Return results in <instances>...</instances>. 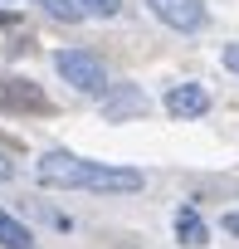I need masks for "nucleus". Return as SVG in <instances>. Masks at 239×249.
Returning <instances> with one entry per match:
<instances>
[{
	"label": "nucleus",
	"mask_w": 239,
	"mask_h": 249,
	"mask_svg": "<svg viewBox=\"0 0 239 249\" xmlns=\"http://www.w3.org/2000/svg\"><path fill=\"white\" fill-rule=\"evenodd\" d=\"M34 181L49 186V191H93V196H132V191L147 186V176L132 171V166L88 161V157L64 152V147H54L34 161Z\"/></svg>",
	"instance_id": "f257e3e1"
},
{
	"label": "nucleus",
	"mask_w": 239,
	"mask_h": 249,
	"mask_svg": "<svg viewBox=\"0 0 239 249\" xmlns=\"http://www.w3.org/2000/svg\"><path fill=\"white\" fill-rule=\"evenodd\" d=\"M54 69H59L64 83H73V88L88 93V98H102V93H107V69H102V59L88 54V49H59V54H54Z\"/></svg>",
	"instance_id": "f03ea898"
},
{
	"label": "nucleus",
	"mask_w": 239,
	"mask_h": 249,
	"mask_svg": "<svg viewBox=\"0 0 239 249\" xmlns=\"http://www.w3.org/2000/svg\"><path fill=\"white\" fill-rule=\"evenodd\" d=\"M152 5V15L161 20V25H171V30H181V35H195V30H205V5L200 0H147Z\"/></svg>",
	"instance_id": "7ed1b4c3"
},
{
	"label": "nucleus",
	"mask_w": 239,
	"mask_h": 249,
	"mask_svg": "<svg viewBox=\"0 0 239 249\" xmlns=\"http://www.w3.org/2000/svg\"><path fill=\"white\" fill-rule=\"evenodd\" d=\"M0 107L5 112H54L44 88H34L30 78H0Z\"/></svg>",
	"instance_id": "20e7f679"
},
{
	"label": "nucleus",
	"mask_w": 239,
	"mask_h": 249,
	"mask_svg": "<svg viewBox=\"0 0 239 249\" xmlns=\"http://www.w3.org/2000/svg\"><path fill=\"white\" fill-rule=\"evenodd\" d=\"M205 107H210V88L205 83H176L166 93V112L171 117H200Z\"/></svg>",
	"instance_id": "39448f33"
},
{
	"label": "nucleus",
	"mask_w": 239,
	"mask_h": 249,
	"mask_svg": "<svg viewBox=\"0 0 239 249\" xmlns=\"http://www.w3.org/2000/svg\"><path fill=\"white\" fill-rule=\"evenodd\" d=\"M147 107H152V103H147V93H142L137 83H127L122 93H107V98H102V117H107V122H122V117H142Z\"/></svg>",
	"instance_id": "423d86ee"
},
{
	"label": "nucleus",
	"mask_w": 239,
	"mask_h": 249,
	"mask_svg": "<svg viewBox=\"0 0 239 249\" xmlns=\"http://www.w3.org/2000/svg\"><path fill=\"white\" fill-rule=\"evenodd\" d=\"M0 244H5V249H34V234H30L15 215L0 210Z\"/></svg>",
	"instance_id": "0eeeda50"
},
{
	"label": "nucleus",
	"mask_w": 239,
	"mask_h": 249,
	"mask_svg": "<svg viewBox=\"0 0 239 249\" xmlns=\"http://www.w3.org/2000/svg\"><path fill=\"white\" fill-rule=\"evenodd\" d=\"M34 5H44V15H54V20H64V25L83 20V10L73 5V0H34Z\"/></svg>",
	"instance_id": "6e6552de"
},
{
	"label": "nucleus",
	"mask_w": 239,
	"mask_h": 249,
	"mask_svg": "<svg viewBox=\"0 0 239 249\" xmlns=\"http://www.w3.org/2000/svg\"><path fill=\"white\" fill-rule=\"evenodd\" d=\"M176 230H181V244H205V220H195L190 210L181 215V225H176Z\"/></svg>",
	"instance_id": "1a4fd4ad"
},
{
	"label": "nucleus",
	"mask_w": 239,
	"mask_h": 249,
	"mask_svg": "<svg viewBox=\"0 0 239 249\" xmlns=\"http://www.w3.org/2000/svg\"><path fill=\"white\" fill-rule=\"evenodd\" d=\"M78 10H88V15H117V10H122V0H78Z\"/></svg>",
	"instance_id": "9d476101"
},
{
	"label": "nucleus",
	"mask_w": 239,
	"mask_h": 249,
	"mask_svg": "<svg viewBox=\"0 0 239 249\" xmlns=\"http://www.w3.org/2000/svg\"><path fill=\"white\" fill-rule=\"evenodd\" d=\"M224 69L239 73V44H224Z\"/></svg>",
	"instance_id": "9b49d317"
},
{
	"label": "nucleus",
	"mask_w": 239,
	"mask_h": 249,
	"mask_svg": "<svg viewBox=\"0 0 239 249\" xmlns=\"http://www.w3.org/2000/svg\"><path fill=\"white\" fill-rule=\"evenodd\" d=\"M10 176H15V161H10V157H5V152H0V186H5V181H10Z\"/></svg>",
	"instance_id": "f8f14e48"
},
{
	"label": "nucleus",
	"mask_w": 239,
	"mask_h": 249,
	"mask_svg": "<svg viewBox=\"0 0 239 249\" xmlns=\"http://www.w3.org/2000/svg\"><path fill=\"white\" fill-rule=\"evenodd\" d=\"M224 230H229V234H239V210H234V215H224Z\"/></svg>",
	"instance_id": "ddd939ff"
}]
</instances>
